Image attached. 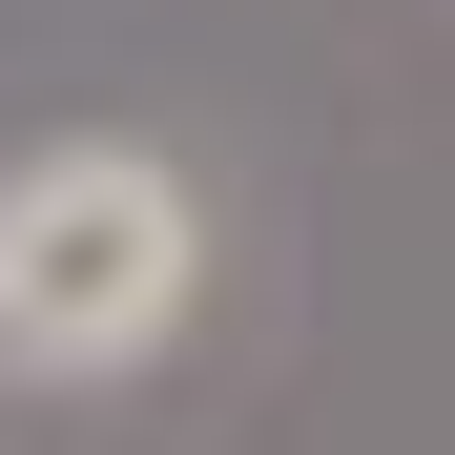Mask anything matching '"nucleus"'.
<instances>
[{"label": "nucleus", "mask_w": 455, "mask_h": 455, "mask_svg": "<svg viewBox=\"0 0 455 455\" xmlns=\"http://www.w3.org/2000/svg\"><path fill=\"white\" fill-rule=\"evenodd\" d=\"M207 290V207L166 145H21L0 166V372L84 394V372H145Z\"/></svg>", "instance_id": "nucleus-1"}]
</instances>
